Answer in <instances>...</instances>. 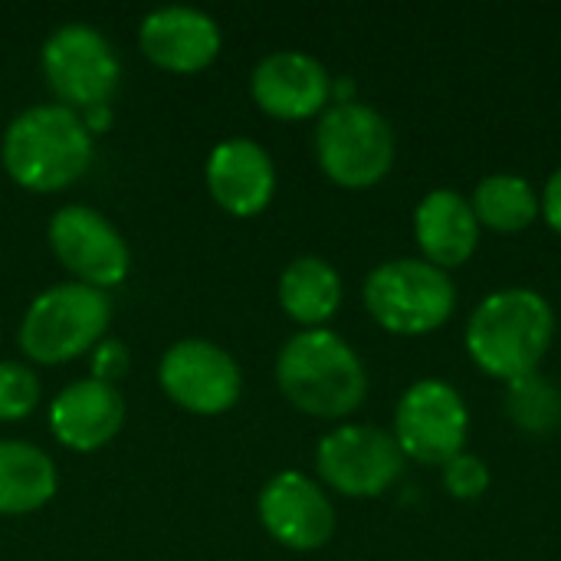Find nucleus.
<instances>
[{
  "label": "nucleus",
  "mask_w": 561,
  "mask_h": 561,
  "mask_svg": "<svg viewBox=\"0 0 561 561\" xmlns=\"http://www.w3.org/2000/svg\"><path fill=\"white\" fill-rule=\"evenodd\" d=\"M39 401L36 375L20 362H0V421L26 417Z\"/></svg>",
  "instance_id": "obj_22"
},
{
  "label": "nucleus",
  "mask_w": 561,
  "mask_h": 561,
  "mask_svg": "<svg viewBox=\"0 0 561 561\" xmlns=\"http://www.w3.org/2000/svg\"><path fill=\"white\" fill-rule=\"evenodd\" d=\"M322 171L348 191L375 187L394 164V131L388 118L365 102H339L322 112L316 128Z\"/></svg>",
  "instance_id": "obj_6"
},
{
  "label": "nucleus",
  "mask_w": 561,
  "mask_h": 561,
  "mask_svg": "<svg viewBox=\"0 0 561 561\" xmlns=\"http://www.w3.org/2000/svg\"><path fill=\"white\" fill-rule=\"evenodd\" d=\"M316 467L319 477L342 496L371 500L401 477L404 454L394 434L368 424H345L319 440Z\"/></svg>",
  "instance_id": "obj_9"
},
{
  "label": "nucleus",
  "mask_w": 561,
  "mask_h": 561,
  "mask_svg": "<svg viewBox=\"0 0 561 561\" xmlns=\"http://www.w3.org/2000/svg\"><path fill=\"white\" fill-rule=\"evenodd\" d=\"M128 368V348L122 342H99L95 348V381L112 385Z\"/></svg>",
  "instance_id": "obj_24"
},
{
  "label": "nucleus",
  "mask_w": 561,
  "mask_h": 561,
  "mask_svg": "<svg viewBox=\"0 0 561 561\" xmlns=\"http://www.w3.org/2000/svg\"><path fill=\"white\" fill-rule=\"evenodd\" d=\"M49 247L59 263L92 289L118 286L131 266L128 243L122 240V233L85 204H69L53 214Z\"/></svg>",
  "instance_id": "obj_10"
},
{
  "label": "nucleus",
  "mask_w": 561,
  "mask_h": 561,
  "mask_svg": "<svg viewBox=\"0 0 561 561\" xmlns=\"http://www.w3.org/2000/svg\"><path fill=\"white\" fill-rule=\"evenodd\" d=\"M250 92L266 115L293 122L309 118L329 105L332 79L316 56L299 49H279L256 62Z\"/></svg>",
  "instance_id": "obj_13"
},
{
  "label": "nucleus",
  "mask_w": 561,
  "mask_h": 561,
  "mask_svg": "<svg viewBox=\"0 0 561 561\" xmlns=\"http://www.w3.org/2000/svg\"><path fill=\"white\" fill-rule=\"evenodd\" d=\"M414 237L424 260L437 270L463 266L480 243V220L470 201L450 187H437L421 197L414 210Z\"/></svg>",
  "instance_id": "obj_17"
},
{
  "label": "nucleus",
  "mask_w": 561,
  "mask_h": 561,
  "mask_svg": "<svg viewBox=\"0 0 561 561\" xmlns=\"http://www.w3.org/2000/svg\"><path fill=\"white\" fill-rule=\"evenodd\" d=\"M43 72L66 108H102L118 89L122 66L112 43L89 23L59 26L43 46Z\"/></svg>",
  "instance_id": "obj_8"
},
{
  "label": "nucleus",
  "mask_w": 561,
  "mask_h": 561,
  "mask_svg": "<svg viewBox=\"0 0 561 561\" xmlns=\"http://www.w3.org/2000/svg\"><path fill=\"white\" fill-rule=\"evenodd\" d=\"M556 339V312L546 296L526 286L490 293L467 322V352L480 371L500 381L536 375Z\"/></svg>",
  "instance_id": "obj_1"
},
{
  "label": "nucleus",
  "mask_w": 561,
  "mask_h": 561,
  "mask_svg": "<svg viewBox=\"0 0 561 561\" xmlns=\"http://www.w3.org/2000/svg\"><path fill=\"white\" fill-rule=\"evenodd\" d=\"M161 385L171 401L194 414H224L240 398V368L220 345L184 339L164 352Z\"/></svg>",
  "instance_id": "obj_11"
},
{
  "label": "nucleus",
  "mask_w": 561,
  "mask_h": 561,
  "mask_svg": "<svg viewBox=\"0 0 561 561\" xmlns=\"http://www.w3.org/2000/svg\"><path fill=\"white\" fill-rule=\"evenodd\" d=\"M279 302L289 319L322 329L342 306V276L319 256H299L279 276Z\"/></svg>",
  "instance_id": "obj_19"
},
{
  "label": "nucleus",
  "mask_w": 561,
  "mask_h": 561,
  "mask_svg": "<svg viewBox=\"0 0 561 561\" xmlns=\"http://www.w3.org/2000/svg\"><path fill=\"white\" fill-rule=\"evenodd\" d=\"M470 434V411L460 391L440 378L411 385L394 411V440L404 457L444 467L463 454Z\"/></svg>",
  "instance_id": "obj_7"
},
{
  "label": "nucleus",
  "mask_w": 561,
  "mask_h": 561,
  "mask_svg": "<svg viewBox=\"0 0 561 561\" xmlns=\"http://www.w3.org/2000/svg\"><path fill=\"white\" fill-rule=\"evenodd\" d=\"M444 490L454 500L473 503L490 490V467L477 454H457L450 463H444Z\"/></svg>",
  "instance_id": "obj_23"
},
{
  "label": "nucleus",
  "mask_w": 561,
  "mask_h": 561,
  "mask_svg": "<svg viewBox=\"0 0 561 561\" xmlns=\"http://www.w3.org/2000/svg\"><path fill=\"white\" fill-rule=\"evenodd\" d=\"M260 519L279 546L296 552H316L335 533V510L329 496L296 470L276 473L263 486Z\"/></svg>",
  "instance_id": "obj_12"
},
{
  "label": "nucleus",
  "mask_w": 561,
  "mask_h": 561,
  "mask_svg": "<svg viewBox=\"0 0 561 561\" xmlns=\"http://www.w3.org/2000/svg\"><path fill=\"white\" fill-rule=\"evenodd\" d=\"M510 414L529 431H549L561 417V398L552 385L529 375L510 385Z\"/></svg>",
  "instance_id": "obj_21"
},
{
  "label": "nucleus",
  "mask_w": 561,
  "mask_h": 561,
  "mask_svg": "<svg viewBox=\"0 0 561 561\" xmlns=\"http://www.w3.org/2000/svg\"><path fill=\"white\" fill-rule=\"evenodd\" d=\"M112 306L102 289L59 283L39 293L20 325V348L39 365H59L89 352L108 325Z\"/></svg>",
  "instance_id": "obj_5"
},
{
  "label": "nucleus",
  "mask_w": 561,
  "mask_h": 561,
  "mask_svg": "<svg viewBox=\"0 0 561 561\" xmlns=\"http://www.w3.org/2000/svg\"><path fill=\"white\" fill-rule=\"evenodd\" d=\"M542 217H546V224L561 233V168H556V174L546 181V191H542Z\"/></svg>",
  "instance_id": "obj_25"
},
{
  "label": "nucleus",
  "mask_w": 561,
  "mask_h": 561,
  "mask_svg": "<svg viewBox=\"0 0 561 561\" xmlns=\"http://www.w3.org/2000/svg\"><path fill=\"white\" fill-rule=\"evenodd\" d=\"M207 187L214 201L233 217L260 214L276 191V168L263 145L250 138L220 141L207 161Z\"/></svg>",
  "instance_id": "obj_15"
},
{
  "label": "nucleus",
  "mask_w": 561,
  "mask_h": 561,
  "mask_svg": "<svg viewBox=\"0 0 561 561\" xmlns=\"http://www.w3.org/2000/svg\"><path fill=\"white\" fill-rule=\"evenodd\" d=\"M480 227H490L496 233H519L533 227L542 204L536 187L523 174H490L477 184L470 201Z\"/></svg>",
  "instance_id": "obj_20"
},
{
  "label": "nucleus",
  "mask_w": 561,
  "mask_h": 561,
  "mask_svg": "<svg viewBox=\"0 0 561 561\" xmlns=\"http://www.w3.org/2000/svg\"><path fill=\"white\" fill-rule=\"evenodd\" d=\"M89 161V125L66 105H33L3 135V168L26 191H62L85 174Z\"/></svg>",
  "instance_id": "obj_3"
},
{
  "label": "nucleus",
  "mask_w": 561,
  "mask_h": 561,
  "mask_svg": "<svg viewBox=\"0 0 561 561\" xmlns=\"http://www.w3.org/2000/svg\"><path fill=\"white\" fill-rule=\"evenodd\" d=\"M371 319L394 335H427L440 329L457 306L454 279L427 260H388L365 279Z\"/></svg>",
  "instance_id": "obj_4"
},
{
  "label": "nucleus",
  "mask_w": 561,
  "mask_h": 561,
  "mask_svg": "<svg viewBox=\"0 0 561 561\" xmlns=\"http://www.w3.org/2000/svg\"><path fill=\"white\" fill-rule=\"evenodd\" d=\"M279 391L312 417H348L368 394V375L355 348L329 332L306 329L293 335L276 362Z\"/></svg>",
  "instance_id": "obj_2"
},
{
  "label": "nucleus",
  "mask_w": 561,
  "mask_h": 561,
  "mask_svg": "<svg viewBox=\"0 0 561 561\" xmlns=\"http://www.w3.org/2000/svg\"><path fill=\"white\" fill-rule=\"evenodd\" d=\"M125 421V401L115 385L85 378L56 394L49 408V431L69 450L92 454L105 447Z\"/></svg>",
  "instance_id": "obj_16"
},
{
  "label": "nucleus",
  "mask_w": 561,
  "mask_h": 561,
  "mask_svg": "<svg viewBox=\"0 0 561 561\" xmlns=\"http://www.w3.org/2000/svg\"><path fill=\"white\" fill-rule=\"evenodd\" d=\"M56 493L53 460L23 440H0V516H23Z\"/></svg>",
  "instance_id": "obj_18"
},
{
  "label": "nucleus",
  "mask_w": 561,
  "mask_h": 561,
  "mask_svg": "<svg viewBox=\"0 0 561 561\" xmlns=\"http://www.w3.org/2000/svg\"><path fill=\"white\" fill-rule=\"evenodd\" d=\"M141 49L171 72H197L217 59L220 30L197 7H161L141 20Z\"/></svg>",
  "instance_id": "obj_14"
}]
</instances>
